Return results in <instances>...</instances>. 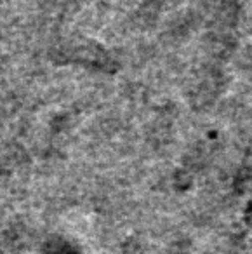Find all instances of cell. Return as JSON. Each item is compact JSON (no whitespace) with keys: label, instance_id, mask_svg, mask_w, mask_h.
<instances>
[{"label":"cell","instance_id":"6da1fadb","mask_svg":"<svg viewBox=\"0 0 252 254\" xmlns=\"http://www.w3.org/2000/svg\"><path fill=\"white\" fill-rule=\"evenodd\" d=\"M42 254H82V253L71 240H66L63 237H56V239L46 240Z\"/></svg>","mask_w":252,"mask_h":254}]
</instances>
